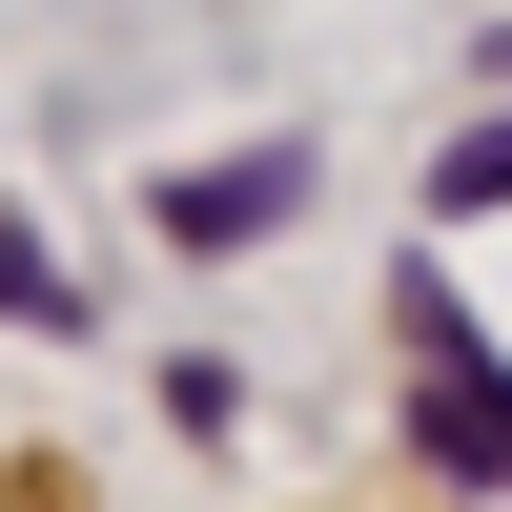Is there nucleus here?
I'll return each mask as SVG.
<instances>
[{"label": "nucleus", "instance_id": "nucleus-1", "mask_svg": "<svg viewBox=\"0 0 512 512\" xmlns=\"http://www.w3.org/2000/svg\"><path fill=\"white\" fill-rule=\"evenodd\" d=\"M410 431H431V472H472V492H512V369L472 349V308H451L431 267H410Z\"/></svg>", "mask_w": 512, "mask_h": 512}, {"label": "nucleus", "instance_id": "nucleus-2", "mask_svg": "<svg viewBox=\"0 0 512 512\" xmlns=\"http://www.w3.org/2000/svg\"><path fill=\"white\" fill-rule=\"evenodd\" d=\"M287 205H308V164H287V144H246V164H185V185H164V246H267Z\"/></svg>", "mask_w": 512, "mask_h": 512}, {"label": "nucleus", "instance_id": "nucleus-3", "mask_svg": "<svg viewBox=\"0 0 512 512\" xmlns=\"http://www.w3.org/2000/svg\"><path fill=\"white\" fill-rule=\"evenodd\" d=\"M431 205H451V226H472V205H512V123H472V144L431 164Z\"/></svg>", "mask_w": 512, "mask_h": 512}]
</instances>
